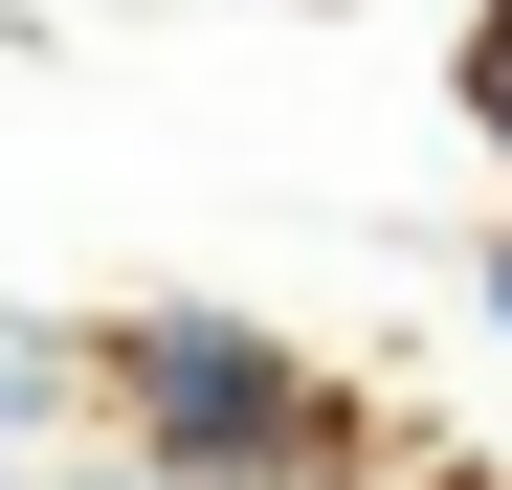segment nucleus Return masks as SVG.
I'll use <instances>...</instances> for the list:
<instances>
[{
  "mask_svg": "<svg viewBox=\"0 0 512 490\" xmlns=\"http://www.w3.org/2000/svg\"><path fill=\"white\" fill-rule=\"evenodd\" d=\"M90 424L134 446V490H357V379L223 290L90 312Z\"/></svg>",
  "mask_w": 512,
  "mask_h": 490,
  "instance_id": "1",
  "label": "nucleus"
},
{
  "mask_svg": "<svg viewBox=\"0 0 512 490\" xmlns=\"http://www.w3.org/2000/svg\"><path fill=\"white\" fill-rule=\"evenodd\" d=\"M67 424H90V312H23V290H0V468L67 446Z\"/></svg>",
  "mask_w": 512,
  "mask_h": 490,
  "instance_id": "2",
  "label": "nucleus"
},
{
  "mask_svg": "<svg viewBox=\"0 0 512 490\" xmlns=\"http://www.w3.org/2000/svg\"><path fill=\"white\" fill-rule=\"evenodd\" d=\"M446 112L512 156V0H468V45H446Z\"/></svg>",
  "mask_w": 512,
  "mask_h": 490,
  "instance_id": "3",
  "label": "nucleus"
},
{
  "mask_svg": "<svg viewBox=\"0 0 512 490\" xmlns=\"http://www.w3.org/2000/svg\"><path fill=\"white\" fill-rule=\"evenodd\" d=\"M468 335H490V357H512V201H490V223H468Z\"/></svg>",
  "mask_w": 512,
  "mask_h": 490,
  "instance_id": "4",
  "label": "nucleus"
}]
</instances>
